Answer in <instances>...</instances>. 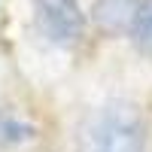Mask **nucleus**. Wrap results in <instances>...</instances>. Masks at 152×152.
Instances as JSON below:
<instances>
[{"label": "nucleus", "instance_id": "1", "mask_svg": "<svg viewBox=\"0 0 152 152\" xmlns=\"http://www.w3.org/2000/svg\"><path fill=\"white\" fill-rule=\"evenodd\" d=\"M146 125L134 104H107L94 110L76 134L73 152H143Z\"/></svg>", "mask_w": 152, "mask_h": 152}, {"label": "nucleus", "instance_id": "2", "mask_svg": "<svg viewBox=\"0 0 152 152\" xmlns=\"http://www.w3.org/2000/svg\"><path fill=\"white\" fill-rule=\"evenodd\" d=\"M34 15L40 34L58 46H70L85 31V15L79 0H34Z\"/></svg>", "mask_w": 152, "mask_h": 152}, {"label": "nucleus", "instance_id": "3", "mask_svg": "<svg viewBox=\"0 0 152 152\" xmlns=\"http://www.w3.org/2000/svg\"><path fill=\"white\" fill-rule=\"evenodd\" d=\"M140 3H143V0H94L91 21L97 24V31L107 34V37L134 34Z\"/></svg>", "mask_w": 152, "mask_h": 152}, {"label": "nucleus", "instance_id": "4", "mask_svg": "<svg viewBox=\"0 0 152 152\" xmlns=\"http://www.w3.org/2000/svg\"><path fill=\"white\" fill-rule=\"evenodd\" d=\"M134 43L137 49L152 58V0H143L140 3V12H137V24H134Z\"/></svg>", "mask_w": 152, "mask_h": 152}]
</instances>
